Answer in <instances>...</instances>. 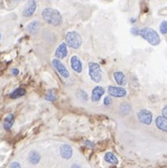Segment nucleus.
Wrapping results in <instances>:
<instances>
[{
	"label": "nucleus",
	"mask_w": 167,
	"mask_h": 168,
	"mask_svg": "<svg viewBox=\"0 0 167 168\" xmlns=\"http://www.w3.org/2000/svg\"><path fill=\"white\" fill-rule=\"evenodd\" d=\"M60 157L64 160H70L73 156V148L70 145L63 144L60 147Z\"/></svg>",
	"instance_id": "nucleus-9"
},
{
	"label": "nucleus",
	"mask_w": 167,
	"mask_h": 168,
	"mask_svg": "<svg viewBox=\"0 0 167 168\" xmlns=\"http://www.w3.org/2000/svg\"><path fill=\"white\" fill-rule=\"evenodd\" d=\"M52 64H53V66L55 67V69L59 72V74H60L62 78L68 79V78L70 77V73H69L68 69L66 68L65 65L60 60V59H58V58L54 59V60H52Z\"/></svg>",
	"instance_id": "nucleus-5"
},
{
	"label": "nucleus",
	"mask_w": 167,
	"mask_h": 168,
	"mask_svg": "<svg viewBox=\"0 0 167 168\" xmlns=\"http://www.w3.org/2000/svg\"><path fill=\"white\" fill-rule=\"evenodd\" d=\"M139 28L138 27H132L130 29V33L132 35H134V36H139Z\"/></svg>",
	"instance_id": "nucleus-25"
},
{
	"label": "nucleus",
	"mask_w": 167,
	"mask_h": 168,
	"mask_svg": "<svg viewBox=\"0 0 167 168\" xmlns=\"http://www.w3.org/2000/svg\"><path fill=\"white\" fill-rule=\"evenodd\" d=\"M162 115L165 116V117H167V105L162 109Z\"/></svg>",
	"instance_id": "nucleus-28"
},
{
	"label": "nucleus",
	"mask_w": 167,
	"mask_h": 168,
	"mask_svg": "<svg viewBox=\"0 0 167 168\" xmlns=\"http://www.w3.org/2000/svg\"><path fill=\"white\" fill-rule=\"evenodd\" d=\"M105 94V89L101 86H96L92 91V100L93 102H97Z\"/></svg>",
	"instance_id": "nucleus-12"
},
{
	"label": "nucleus",
	"mask_w": 167,
	"mask_h": 168,
	"mask_svg": "<svg viewBox=\"0 0 167 168\" xmlns=\"http://www.w3.org/2000/svg\"><path fill=\"white\" fill-rule=\"evenodd\" d=\"M139 36L145 39L151 46H158L160 43V37L158 32L151 27H144L139 30Z\"/></svg>",
	"instance_id": "nucleus-2"
},
{
	"label": "nucleus",
	"mask_w": 167,
	"mask_h": 168,
	"mask_svg": "<svg viewBox=\"0 0 167 168\" xmlns=\"http://www.w3.org/2000/svg\"><path fill=\"white\" fill-rule=\"evenodd\" d=\"M13 124H14V116L13 114H9L3 122V127L6 130H10L12 127Z\"/></svg>",
	"instance_id": "nucleus-17"
},
{
	"label": "nucleus",
	"mask_w": 167,
	"mask_h": 168,
	"mask_svg": "<svg viewBox=\"0 0 167 168\" xmlns=\"http://www.w3.org/2000/svg\"><path fill=\"white\" fill-rule=\"evenodd\" d=\"M12 75H13V76H17V75L19 74V70H18V69H16V68H13V69L12 70Z\"/></svg>",
	"instance_id": "nucleus-29"
},
{
	"label": "nucleus",
	"mask_w": 167,
	"mask_h": 168,
	"mask_svg": "<svg viewBox=\"0 0 167 168\" xmlns=\"http://www.w3.org/2000/svg\"><path fill=\"white\" fill-rule=\"evenodd\" d=\"M104 160L106 162L110 163V164H113V165H117L118 164V159L116 158V156L112 153V152H107L104 156Z\"/></svg>",
	"instance_id": "nucleus-18"
},
{
	"label": "nucleus",
	"mask_w": 167,
	"mask_h": 168,
	"mask_svg": "<svg viewBox=\"0 0 167 168\" xmlns=\"http://www.w3.org/2000/svg\"><path fill=\"white\" fill-rule=\"evenodd\" d=\"M113 78H114V80L115 82L119 85V86H126V83H127V79L126 78V75L121 72V71H117V72H114L113 74Z\"/></svg>",
	"instance_id": "nucleus-14"
},
{
	"label": "nucleus",
	"mask_w": 167,
	"mask_h": 168,
	"mask_svg": "<svg viewBox=\"0 0 167 168\" xmlns=\"http://www.w3.org/2000/svg\"><path fill=\"white\" fill-rule=\"evenodd\" d=\"M0 39H1V34H0Z\"/></svg>",
	"instance_id": "nucleus-31"
},
{
	"label": "nucleus",
	"mask_w": 167,
	"mask_h": 168,
	"mask_svg": "<svg viewBox=\"0 0 167 168\" xmlns=\"http://www.w3.org/2000/svg\"><path fill=\"white\" fill-rule=\"evenodd\" d=\"M84 145H86L87 146L92 147V148L94 146V145H93V144H92V142H89V141H85V142H84Z\"/></svg>",
	"instance_id": "nucleus-27"
},
{
	"label": "nucleus",
	"mask_w": 167,
	"mask_h": 168,
	"mask_svg": "<svg viewBox=\"0 0 167 168\" xmlns=\"http://www.w3.org/2000/svg\"><path fill=\"white\" fill-rule=\"evenodd\" d=\"M108 93L112 97H124L126 95V91L122 86H110Z\"/></svg>",
	"instance_id": "nucleus-8"
},
{
	"label": "nucleus",
	"mask_w": 167,
	"mask_h": 168,
	"mask_svg": "<svg viewBox=\"0 0 167 168\" xmlns=\"http://www.w3.org/2000/svg\"><path fill=\"white\" fill-rule=\"evenodd\" d=\"M155 124H156V127L160 130L167 133V117H165L163 115L158 116L155 120Z\"/></svg>",
	"instance_id": "nucleus-13"
},
{
	"label": "nucleus",
	"mask_w": 167,
	"mask_h": 168,
	"mask_svg": "<svg viewBox=\"0 0 167 168\" xmlns=\"http://www.w3.org/2000/svg\"><path fill=\"white\" fill-rule=\"evenodd\" d=\"M135 21H136V19H131V23H135Z\"/></svg>",
	"instance_id": "nucleus-30"
},
{
	"label": "nucleus",
	"mask_w": 167,
	"mask_h": 168,
	"mask_svg": "<svg viewBox=\"0 0 167 168\" xmlns=\"http://www.w3.org/2000/svg\"><path fill=\"white\" fill-rule=\"evenodd\" d=\"M67 44L66 43H61L60 46H59V47L57 48V50H56V52H55V56H56V58H58V59H60V60H62V59H64V58H66L67 57V55H68V50H67Z\"/></svg>",
	"instance_id": "nucleus-10"
},
{
	"label": "nucleus",
	"mask_w": 167,
	"mask_h": 168,
	"mask_svg": "<svg viewBox=\"0 0 167 168\" xmlns=\"http://www.w3.org/2000/svg\"><path fill=\"white\" fill-rule=\"evenodd\" d=\"M10 167H12H12H14V168H15V167H18V168H19V167H21V165H20L19 162H12L11 165H10Z\"/></svg>",
	"instance_id": "nucleus-26"
},
{
	"label": "nucleus",
	"mask_w": 167,
	"mask_h": 168,
	"mask_svg": "<svg viewBox=\"0 0 167 168\" xmlns=\"http://www.w3.org/2000/svg\"><path fill=\"white\" fill-rule=\"evenodd\" d=\"M45 99L48 100V101H54L56 99V94H54V92L52 90H49L46 94H45Z\"/></svg>",
	"instance_id": "nucleus-21"
},
{
	"label": "nucleus",
	"mask_w": 167,
	"mask_h": 168,
	"mask_svg": "<svg viewBox=\"0 0 167 168\" xmlns=\"http://www.w3.org/2000/svg\"><path fill=\"white\" fill-rule=\"evenodd\" d=\"M89 76L93 82H100L102 79V71L98 63L90 62L89 63Z\"/></svg>",
	"instance_id": "nucleus-4"
},
{
	"label": "nucleus",
	"mask_w": 167,
	"mask_h": 168,
	"mask_svg": "<svg viewBox=\"0 0 167 168\" xmlns=\"http://www.w3.org/2000/svg\"><path fill=\"white\" fill-rule=\"evenodd\" d=\"M119 111L120 113L123 114V115H126V114H128L131 111V107L128 103L125 102V103H122L120 108H119Z\"/></svg>",
	"instance_id": "nucleus-20"
},
{
	"label": "nucleus",
	"mask_w": 167,
	"mask_h": 168,
	"mask_svg": "<svg viewBox=\"0 0 167 168\" xmlns=\"http://www.w3.org/2000/svg\"><path fill=\"white\" fill-rule=\"evenodd\" d=\"M103 104H104L106 107H110V106L112 104V97H111V96H106V97H104Z\"/></svg>",
	"instance_id": "nucleus-24"
},
{
	"label": "nucleus",
	"mask_w": 167,
	"mask_h": 168,
	"mask_svg": "<svg viewBox=\"0 0 167 168\" xmlns=\"http://www.w3.org/2000/svg\"><path fill=\"white\" fill-rule=\"evenodd\" d=\"M137 116H138V119L139 121L144 124V125H146V126H149L151 125L152 121H153V114L150 111L148 110H146V109H143V110H140L137 113Z\"/></svg>",
	"instance_id": "nucleus-6"
},
{
	"label": "nucleus",
	"mask_w": 167,
	"mask_h": 168,
	"mask_svg": "<svg viewBox=\"0 0 167 168\" xmlns=\"http://www.w3.org/2000/svg\"><path fill=\"white\" fill-rule=\"evenodd\" d=\"M37 8V4L35 0H28L24 11H23V16L24 17H30L34 14Z\"/></svg>",
	"instance_id": "nucleus-7"
},
{
	"label": "nucleus",
	"mask_w": 167,
	"mask_h": 168,
	"mask_svg": "<svg viewBox=\"0 0 167 168\" xmlns=\"http://www.w3.org/2000/svg\"><path fill=\"white\" fill-rule=\"evenodd\" d=\"M65 40L67 46L73 49H79L82 45V38L77 31H69L66 33Z\"/></svg>",
	"instance_id": "nucleus-3"
},
{
	"label": "nucleus",
	"mask_w": 167,
	"mask_h": 168,
	"mask_svg": "<svg viewBox=\"0 0 167 168\" xmlns=\"http://www.w3.org/2000/svg\"><path fill=\"white\" fill-rule=\"evenodd\" d=\"M26 94V90L23 89V88H17L15 90H13V92H12L10 94V97L12 98V99H16V98H19L21 96H24Z\"/></svg>",
	"instance_id": "nucleus-19"
},
{
	"label": "nucleus",
	"mask_w": 167,
	"mask_h": 168,
	"mask_svg": "<svg viewBox=\"0 0 167 168\" xmlns=\"http://www.w3.org/2000/svg\"><path fill=\"white\" fill-rule=\"evenodd\" d=\"M43 19L49 25L59 26L62 24V15L58 10L52 8H46L42 12Z\"/></svg>",
	"instance_id": "nucleus-1"
},
{
	"label": "nucleus",
	"mask_w": 167,
	"mask_h": 168,
	"mask_svg": "<svg viewBox=\"0 0 167 168\" xmlns=\"http://www.w3.org/2000/svg\"><path fill=\"white\" fill-rule=\"evenodd\" d=\"M160 31L161 34H167V21H162L160 25Z\"/></svg>",
	"instance_id": "nucleus-22"
},
{
	"label": "nucleus",
	"mask_w": 167,
	"mask_h": 168,
	"mask_svg": "<svg viewBox=\"0 0 167 168\" xmlns=\"http://www.w3.org/2000/svg\"><path fill=\"white\" fill-rule=\"evenodd\" d=\"M40 26H41L40 22L37 20H34V21L30 22L26 26V30L30 33V34H36L39 30V28H40Z\"/></svg>",
	"instance_id": "nucleus-15"
},
{
	"label": "nucleus",
	"mask_w": 167,
	"mask_h": 168,
	"mask_svg": "<svg viewBox=\"0 0 167 168\" xmlns=\"http://www.w3.org/2000/svg\"><path fill=\"white\" fill-rule=\"evenodd\" d=\"M41 161V155L36 151V150H32L28 154V161L31 164H37Z\"/></svg>",
	"instance_id": "nucleus-16"
},
{
	"label": "nucleus",
	"mask_w": 167,
	"mask_h": 168,
	"mask_svg": "<svg viewBox=\"0 0 167 168\" xmlns=\"http://www.w3.org/2000/svg\"><path fill=\"white\" fill-rule=\"evenodd\" d=\"M70 64H71L72 69L75 72H77L79 74L82 72V62L78 56H72V58L70 60Z\"/></svg>",
	"instance_id": "nucleus-11"
},
{
	"label": "nucleus",
	"mask_w": 167,
	"mask_h": 168,
	"mask_svg": "<svg viewBox=\"0 0 167 168\" xmlns=\"http://www.w3.org/2000/svg\"><path fill=\"white\" fill-rule=\"evenodd\" d=\"M78 96H79L80 99L84 100V101H86V100L88 99V95H87V94H86L83 90H79V91L78 92Z\"/></svg>",
	"instance_id": "nucleus-23"
}]
</instances>
